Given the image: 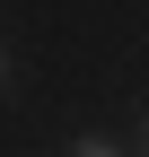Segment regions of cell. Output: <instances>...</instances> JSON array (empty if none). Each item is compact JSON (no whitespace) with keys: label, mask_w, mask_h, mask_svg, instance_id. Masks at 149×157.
Segmentation results:
<instances>
[{"label":"cell","mask_w":149,"mask_h":157,"mask_svg":"<svg viewBox=\"0 0 149 157\" xmlns=\"http://www.w3.org/2000/svg\"><path fill=\"white\" fill-rule=\"evenodd\" d=\"M140 148H149V113H140Z\"/></svg>","instance_id":"7a4b0ae2"},{"label":"cell","mask_w":149,"mask_h":157,"mask_svg":"<svg viewBox=\"0 0 149 157\" xmlns=\"http://www.w3.org/2000/svg\"><path fill=\"white\" fill-rule=\"evenodd\" d=\"M9 70H18V61H9V44H0V87H9Z\"/></svg>","instance_id":"6da1fadb"}]
</instances>
